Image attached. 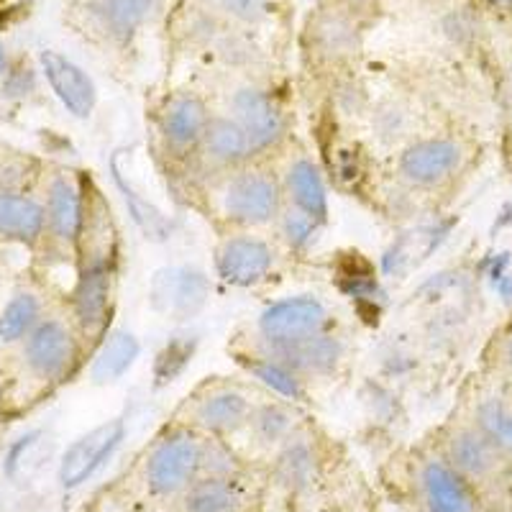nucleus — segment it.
I'll return each instance as SVG.
<instances>
[{
  "label": "nucleus",
  "instance_id": "1",
  "mask_svg": "<svg viewBox=\"0 0 512 512\" xmlns=\"http://www.w3.org/2000/svg\"><path fill=\"white\" fill-rule=\"evenodd\" d=\"M379 11L382 0H318L300 34L305 62L328 72L354 64Z\"/></svg>",
  "mask_w": 512,
  "mask_h": 512
},
{
  "label": "nucleus",
  "instance_id": "2",
  "mask_svg": "<svg viewBox=\"0 0 512 512\" xmlns=\"http://www.w3.org/2000/svg\"><path fill=\"white\" fill-rule=\"evenodd\" d=\"M205 436L185 423L164 428L141 459V487L154 502L177 505L192 484L203 477Z\"/></svg>",
  "mask_w": 512,
  "mask_h": 512
},
{
  "label": "nucleus",
  "instance_id": "3",
  "mask_svg": "<svg viewBox=\"0 0 512 512\" xmlns=\"http://www.w3.org/2000/svg\"><path fill=\"white\" fill-rule=\"evenodd\" d=\"M436 448L443 459L477 489L487 507L512 495V464L500 454V448L479 431L469 415L446 423V428L438 433Z\"/></svg>",
  "mask_w": 512,
  "mask_h": 512
},
{
  "label": "nucleus",
  "instance_id": "4",
  "mask_svg": "<svg viewBox=\"0 0 512 512\" xmlns=\"http://www.w3.org/2000/svg\"><path fill=\"white\" fill-rule=\"evenodd\" d=\"M210 198L218 216L233 228H262L277 221L285 208L282 182L269 169L244 164L216 177L210 185Z\"/></svg>",
  "mask_w": 512,
  "mask_h": 512
},
{
  "label": "nucleus",
  "instance_id": "5",
  "mask_svg": "<svg viewBox=\"0 0 512 512\" xmlns=\"http://www.w3.org/2000/svg\"><path fill=\"white\" fill-rule=\"evenodd\" d=\"M164 0H77L75 16L82 34L105 49L134 47V41L154 24Z\"/></svg>",
  "mask_w": 512,
  "mask_h": 512
},
{
  "label": "nucleus",
  "instance_id": "6",
  "mask_svg": "<svg viewBox=\"0 0 512 512\" xmlns=\"http://www.w3.org/2000/svg\"><path fill=\"white\" fill-rule=\"evenodd\" d=\"M256 400L239 384L208 382L192 392L177 413V423H185L203 436L231 438L249 425Z\"/></svg>",
  "mask_w": 512,
  "mask_h": 512
},
{
  "label": "nucleus",
  "instance_id": "7",
  "mask_svg": "<svg viewBox=\"0 0 512 512\" xmlns=\"http://www.w3.org/2000/svg\"><path fill=\"white\" fill-rule=\"evenodd\" d=\"M415 512H489L477 489L448 464L436 446L413 464Z\"/></svg>",
  "mask_w": 512,
  "mask_h": 512
},
{
  "label": "nucleus",
  "instance_id": "8",
  "mask_svg": "<svg viewBox=\"0 0 512 512\" xmlns=\"http://www.w3.org/2000/svg\"><path fill=\"white\" fill-rule=\"evenodd\" d=\"M466 162H469V149L459 136H428L402 149L397 172L408 185L436 190L454 182L466 169Z\"/></svg>",
  "mask_w": 512,
  "mask_h": 512
},
{
  "label": "nucleus",
  "instance_id": "9",
  "mask_svg": "<svg viewBox=\"0 0 512 512\" xmlns=\"http://www.w3.org/2000/svg\"><path fill=\"white\" fill-rule=\"evenodd\" d=\"M210 118H213V113H210L203 95L192 93V90L167 95L157 113V134L167 157H195Z\"/></svg>",
  "mask_w": 512,
  "mask_h": 512
},
{
  "label": "nucleus",
  "instance_id": "10",
  "mask_svg": "<svg viewBox=\"0 0 512 512\" xmlns=\"http://www.w3.org/2000/svg\"><path fill=\"white\" fill-rule=\"evenodd\" d=\"M323 477V451L305 428L292 433L272 454L269 482L287 502L308 497Z\"/></svg>",
  "mask_w": 512,
  "mask_h": 512
},
{
  "label": "nucleus",
  "instance_id": "11",
  "mask_svg": "<svg viewBox=\"0 0 512 512\" xmlns=\"http://www.w3.org/2000/svg\"><path fill=\"white\" fill-rule=\"evenodd\" d=\"M113 287L116 267L105 264H80L72 287V318L77 333L90 344H100L108 336V323L113 315Z\"/></svg>",
  "mask_w": 512,
  "mask_h": 512
},
{
  "label": "nucleus",
  "instance_id": "12",
  "mask_svg": "<svg viewBox=\"0 0 512 512\" xmlns=\"http://www.w3.org/2000/svg\"><path fill=\"white\" fill-rule=\"evenodd\" d=\"M80 338L64 320L41 318L24 341V364L41 382H62L77 367Z\"/></svg>",
  "mask_w": 512,
  "mask_h": 512
},
{
  "label": "nucleus",
  "instance_id": "13",
  "mask_svg": "<svg viewBox=\"0 0 512 512\" xmlns=\"http://www.w3.org/2000/svg\"><path fill=\"white\" fill-rule=\"evenodd\" d=\"M231 118L244 128L251 154L262 157L287 136V116L280 100L259 85H241L231 95Z\"/></svg>",
  "mask_w": 512,
  "mask_h": 512
},
{
  "label": "nucleus",
  "instance_id": "14",
  "mask_svg": "<svg viewBox=\"0 0 512 512\" xmlns=\"http://www.w3.org/2000/svg\"><path fill=\"white\" fill-rule=\"evenodd\" d=\"M328 323H331V315L318 297L297 295L262 310L256 320V331L264 346H287L326 333Z\"/></svg>",
  "mask_w": 512,
  "mask_h": 512
},
{
  "label": "nucleus",
  "instance_id": "15",
  "mask_svg": "<svg viewBox=\"0 0 512 512\" xmlns=\"http://www.w3.org/2000/svg\"><path fill=\"white\" fill-rule=\"evenodd\" d=\"M123 438H126V423H123V418L105 420V423L95 425L93 431L82 433L77 441H72L67 446V451L62 454V461H59V487L64 492H72V489L90 482L103 469L105 461L116 454Z\"/></svg>",
  "mask_w": 512,
  "mask_h": 512
},
{
  "label": "nucleus",
  "instance_id": "16",
  "mask_svg": "<svg viewBox=\"0 0 512 512\" xmlns=\"http://www.w3.org/2000/svg\"><path fill=\"white\" fill-rule=\"evenodd\" d=\"M210 280L208 274L195 267H164L154 274L149 287V300L157 313L172 320H192L208 305Z\"/></svg>",
  "mask_w": 512,
  "mask_h": 512
},
{
  "label": "nucleus",
  "instance_id": "17",
  "mask_svg": "<svg viewBox=\"0 0 512 512\" xmlns=\"http://www.w3.org/2000/svg\"><path fill=\"white\" fill-rule=\"evenodd\" d=\"M216 269L231 287L262 285L274 269V249L254 233H228L216 249Z\"/></svg>",
  "mask_w": 512,
  "mask_h": 512
},
{
  "label": "nucleus",
  "instance_id": "18",
  "mask_svg": "<svg viewBox=\"0 0 512 512\" xmlns=\"http://www.w3.org/2000/svg\"><path fill=\"white\" fill-rule=\"evenodd\" d=\"M39 67L59 103L75 118L88 121L98 105V88H95L93 77L57 49H41Z\"/></svg>",
  "mask_w": 512,
  "mask_h": 512
},
{
  "label": "nucleus",
  "instance_id": "19",
  "mask_svg": "<svg viewBox=\"0 0 512 512\" xmlns=\"http://www.w3.org/2000/svg\"><path fill=\"white\" fill-rule=\"evenodd\" d=\"M254 159L251 144L246 139L244 128L233 121L231 116H213L205 128L195 162L203 167L205 175L221 177L231 169H239Z\"/></svg>",
  "mask_w": 512,
  "mask_h": 512
},
{
  "label": "nucleus",
  "instance_id": "20",
  "mask_svg": "<svg viewBox=\"0 0 512 512\" xmlns=\"http://www.w3.org/2000/svg\"><path fill=\"white\" fill-rule=\"evenodd\" d=\"M259 492L249 487L246 474L236 477H200L187 489L175 512H256Z\"/></svg>",
  "mask_w": 512,
  "mask_h": 512
},
{
  "label": "nucleus",
  "instance_id": "21",
  "mask_svg": "<svg viewBox=\"0 0 512 512\" xmlns=\"http://www.w3.org/2000/svg\"><path fill=\"white\" fill-rule=\"evenodd\" d=\"M47 233L57 244L75 249L85 213V185L72 172H57L47 185Z\"/></svg>",
  "mask_w": 512,
  "mask_h": 512
},
{
  "label": "nucleus",
  "instance_id": "22",
  "mask_svg": "<svg viewBox=\"0 0 512 512\" xmlns=\"http://www.w3.org/2000/svg\"><path fill=\"white\" fill-rule=\"evenodd\" d=\"M262 354L272 356L280 364L297 374V377H320V374H331L338 367V361L344 359V344L331 333H318L305 341L287 346H264Z\"/></svg>",
  "mask_w": 512,
  "mask_h": 512
},
{
  "label": "nucleus",
  "instance_id": "23",
  "mask_svg": "<svg viewBox=\"0 0 512 512\" xmlns=\"http://www.w3.org/2000/svg\"><path fill=\"white\" fill-rule=\"evenodd\" d=\"M466 415L512 464V384L492 379L487 390L479 392L469 405Z\"/></svg>",
  "mask_w": 512,
  "mask_h": 512
},
{
  "label": "nucleus",
  "instance_id": "24",
  "mask_svg": "<svg viewBox=\"0 0 512 512\" xmlns=\"http://www.w3.org/2000/svg\"><path fill=\"white\" fill-rule=\"evenodd\" d=\"M282 190L290 198V205L300 208L315 218L318 223H326L328 218V192L323 172L318 164L310 157H295L285 167V177H282Z\"/></svg>",
  "mask_w": 512,
  "mask_h": 512
},
{
  "label": "nucleus",
  "instance_id": "25",
  "mask_svg": "<svg viewBox=\"0 0 512 512\" xmlns=\"http://www.w3.org/2000/svg\"><path fill=\"white\" fill-rule=\"evenodd\" d=\"M47 233L44 203L21 190H0V236L18 244H36Z\"/></svg>",
  "mask_w": 512,
  "mask_h": 512
},
{
  "label": "nucleus",
  "instance_id": "26",
  "mask_svg": "<svg viewBox=\"0 0 512 512\" xmlns=\"http://www.w3.org/2000/svg\"><path fill=\"white\" fill-rule=\"evenodd\" d=\"M246 428L254 436L256 446L267 448L274 454L292 433L303 428V423H300V413L292 408L290 400H256Z\"/></svg>",
  "mask_w": 512,
  "mask_h": 512
},
{
  "label": "nucleus",
  "instance_id": "27",
  "mask_svg": "<svg viewBox=\"0 0 512 512\" xmlns=\"http://www.w3.org/2000/svg\"><path fill=\"white\" fill-rule=\"evenodd\" d=\"M141 356L139 338L131 331L116 328L98 344L95 359L90 364V379L93 384H113L123 379V374L134 367Z\"/></svg>",
  "mask_w": 512,
  "mask_h": 512
},
{
  "label": "nucleus",
  "instance_id": "28",
  "mask_svg": "<svg viewBox=\"0 0 512 512\" xmlns=\"http://www.w3.org/2000/svg\"><path fill=\"white\" fill-rule=\"evenodd\" d=\"M111 172L113 180H116V187L123 192V200H126L128 210H131V218H134L136 226L141 228L146 239L152 241H164L172 233V221L164 216L162 210L152 203V200L141 198V192L131 185V180H126L121 167V152L113 154L111 159Z\"/></svg>",
  "mask_w": 512,
  "mask_h": 512
},
{
  "label": "nucleus",
  "instance_id": "29",
  "mask_svg": "<svg viewBox=\"0 0 512 512\" xmlns=\"http://www.w3.org/2000/svg\"><path fill=\"white\" fill-rule=\"evenodd\" d=\"M41 300L29 290H21L0 310V344H24L26 336L41 323Z\"/></svg>",
  "mask_w": 512,
  "mask_h": 512
},
{
  "label": "nucleus",
  "instance_id": "30",
  "mask_svg": "<svg viewBox=\"0 0 512 512\" xmlns=\"http://www.w3.org/2000/svg\"><path fill=\"white\" fill-rule=\"evenodd\" d=\"M239 361L244 364V369L251 377L259 379L267 390H272L274 395H280L282 400L297 402L305 397L303 377H297L292 369H287L285 364H280V361L272 359V356L259 351V354L251 356H239Z\"/></svg>",
  "mask_w": 512,
  "mask_h": 512
},
{
  "label": "nucleus",
  "instance_id": "31",
  "mask_svg": "<svg viewBox=\"0 0 512 512\" xmlns=\"http://www.w3.org/2000/svg\"><path fill=\"white\" fill-rule=\"evenodd\" d=\"M274 0H210V16L236 26H259L272 13Z\"/></svg>",
  "mask_w": 512,
  "mask_h": 512
},
{
  "label": "nucleus",
  "instance_id": "32",
  "mask_svg": "<svg viewBox=\"0 0 512 512\" xmlns=\"http://www.w3.org/2000/svg\"><path fill=\"white\" fill-rule=\"evenodd\" d=\"M484 367L489 377L512 384V318H507L495 336L489 338L487 351H484Z\"/></svg>",
  "mask_w": 512,
  "mask_h": 512
},
{
  "label": "nucleus",
  "instance_id": "33",
  "mask_svg": "<svg viewBox=\"0 0 512 512\" xmlns=\"http://www.w3.org/2000/svg\"><path fill=\"white\" fill-rule=\"evenodd\" d=\"M277 221H280L282 239L287 241V246H290V249H305V246L310 244V239H313V233L318 231V226H320L315 218H310L308 213H303V210L295 208V205H290V203L282 208V213Z\"/></svg>",
  "mask_w": 512,
  "mask_h": 512
},
{
  "label": "nucleus",
  "instance_id": "34",
  "mask_svg": "<svg viewBox=\"0 0 512 512\" xmlns=\"http://www.w3.org/2000/svg\"><path fill=\"white\" fill-rule=\"evenodd\" d=\"M190 354H192V346L185 344V341H175L172 346H167L157 359L159 384L172 382V377H177V374L185 369V364L190 361Z\"/></svg>",
  "mask_w": 512,
  "mask_h": 512
},
{
  "label": "nucleus",
  "instance_id": "35",
  "mask_svg": "<svg viewBox=\"0 0 512 512\" xmlns=\"http://www.w3.org/2000/svg\"><path fill=\"white\" fill-rule=\"evenodd\" d=\"M26 90H34V75L29 70H8L6 93L18 98V95H26Z\"/></svg>",
  "mask_w": 512,
  "mask_h": 512
},
{
  "label": "nucleus",
  "instance_id": "36",
  "mask_svg": "<svg viewBox=\"0 0 512 512\" xmlns=\"http://www.w3.org/2000/svg\"><path fill=\"white\" fill-rule=\"evenodd\" d=\"M484 6L492 8V11H502V13H512V0H482Z\"/></svg>",
  "mask_w": 512,
  "mask_h": 512
},
{
  "label": "nucleus",
  "instance_id": "37",
  "mask_svg": "<svg viewBox=\"0 0 512 512\" xmlns=\"http://www.w3.org/2000/svg\"><path fill=\"white\" fill-rule=\"evenodd\" d=\"M8 70H11V59H8L6 47L0 44V77H6Z\"/></svg>",
  "mask_w": 512,
  "mask_h": 512
},
{
  "label": "nucleus",
  "instance_id": "38",
  "mask_svg": "<svg viewBox=\"0 0 512 512\" xmlns=\"http://www.w3.org/2000/svg\"><path fill=\"white\" fill-rule=\"evenodd\" d=\"M507 134H510V139H512V111H510V123H507Z\"/></svg>",
  "mask_w": 512,
  "mask_h": 512
},
{
  "label": "nucleus",
  "instance_id": "39",
  "mask_svg": "<svg viewBox=\"0 0 512 512\" xmlns=\"http://www.w3.org/2000/svg\"><path fill=\"white\" fill-rule=\"evenodd\" d=\"M0 512H6V510H3V500H0Z\"/></svg>",
  "mask_w": 512,
  "mask_h": 512
},
{
  "label": "nucleus",
  "instance_id": "40",
  "mask_svg": "<svg viewBox=\"0 0 512 512\" xmlns=\"http://www.w3.org/2000/svg\"><path fill=\"white\" fill-rule=\"evenodd\" d=\"M510 18H512V13H510Z\"/></svg>",
  "mask_w": 512,
  "mask_h": 512
}]
</instances>
